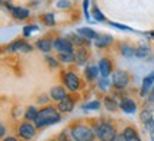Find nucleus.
I'll use <instances>...</instances> for the list:
<instances>
[{
  "label": "nucleus",
  "instance_id": "f257e3e1",
  "mask_svg": "<svg viewBox=\"0 0 154 141\" xmlns=\"http://www.w3.org/2000/svg\"><path fill=\"white\" fill-rule=\"evenodd\" d=\"M61 121V113L59 111L57 106H49L46 104L44 107L40 109L37 117L34 120V124L37 125V128H44V127H50V125L59 124Z\"/></svg>",
  "mask_w": 154,
  "mask_h": 141
},
{
  "label": "nucleus",
  "instance_id": "f03ea898",
  "mask_svg": "<svg viewBox=\"0 0 154 141\" xmlns=\"http://www.w3.org/2000/svg\"><path fill=\"white\" fill-rule=\"evenodd\" d=\"M69 131H70V138L76 141H93L97 137L94 133V128H91L87 124H82V123L73 124Z\"/></svg>",
  "mask_w": 154,
  "mask_h": 141
},
{
  "label": "nucleus",
  "instance_id": "7ed1b4c3",
  "mask_svg": "<svg viewBox=\"0 0 154 141\" xmlns=\"http://www.w3.org/2000/svg\"><path fill=\"white\" fill-rule=\"evenodd\" d=\"M94 133H96L97 138L103 141H113L117 137L116 125L111 121H99L94 125Z\"/></svg>",
  "mask_w": 154,
  "mask_h": 141
},
{
  "label": "nucleus",
  "instance_id": "20e7f679",
  "mask_svg": "<svg viewBox=\"0 0 154 141\" xmlns=\"http://www.w3.org/2000/svg\"><path fill=\"white\" fill-rule=\"evenodd\" d=\"M61 83H63V86L66 87L70 93H77L83 87L82 78L77 76L74 71H70V70L63 71V74H61Z\"/></svg>",
  "mask_w": 154,
  "mask_h": 141
},
{
  "label": "nucleus",
  "instance_id": "39448f33",
  "mask_svg": "<svg viewBox=\"0 0 154 141\" xmlns=\"http://www.w3.org/2000/svg\"><path fill=\"white\" fill-rule=\"evenodd\" d=\"M37 125L34 124V121H29V120H24L20 124L17 125V136L22 140H33L36 137V133H37Z\"/></svg>",
  "mask_w": 154,
  "mask_h": 141
},
{
  "label": "nucleus",
  "instance_id": "423d86ee",
  "mask_svg": "<svg viewBox=\"0 0 154 141\" xmlns=\"http://www.w3.org/2000/svg\"><path fill=\"white\" fill-rule=\"evenodd\" d=\"M111 84L116 90H126L130 84V74L126 70H116L111 74Z\"/></svg>",
  "mask_w": 154,
  "mask_h": 141
},
{
  "label": "nucleus",
  "instance_id": "0eeeda50",
  "mask_svg": "<svg viewBox=\"0 0 154 141\" xmlns=\"http://www.w3.org/2000/svg\"><path fill=\"white\" fill-rule=\"evenodd\" d=\"M33 50V44L27 43L26 40H14V41H11L10 44H7L6 46V51L7 53H17V51H23V53H29V51H32Z\"/></svg>",
  "mask_w": 154,
  "mask_h": 141
},
{
  "label": "nucleus",
  "instance_id": "6e6552de",
  "mask_svg": "<svg viewBox=\"0 0 154 141\" xmlns=\"http://www.w3.org/2000/svg\"><path fill=\"white\" fill-rule=\"evenodd\" d=\"M54 50L57 53H74V43L69 37H56Z\"/></svg>",
  "mask_w": 154,
  "mask_h": 141
},
{
  "label": "nucleus",
  "instance_id": "1a4fd4ad",
  "mask_svg": "<svg viewBox=\"0 0 154 141\" xmlns=\"http://www.w3.org/2000/svg\"><path fill=\"white\" fill-rule=\"evenodd\" d=\"M137 107L138 106L134 98H131V97H121L120 98V110L124 114H128V115L136 114L137 113Z\"/></svg>",
  "mask_w": 154,
  "mask_h": 141
},
{
  "label": "nucleus",
  "instance_id": "9d476101",
  "mask_svg": "<svg viewBox=\"0 0 154 141\" xmlns=\"http://www.w3.org/2000/svg\"><path fill=\"white\" fill-rule=\"evenodd\" d=\"M90 53L87 50V46H83V47H77V50H74V63L79 67H84L87 64Z\"/></svg>",
  "mask_w": 154,
  "mask_h": 141
},
{
  "label": "nucleus",
  "instance_id": "9b49d317",
  "mask_svg": "<svg viewBox=\"0 0 154 141\" xmlns=\"http://www.w3.org/2000/svg\"><path fill=\"white\" fill-rule=\"evenodd\" d=\"M74 107H76V101H74V98H73L72 96H69V94H67L61 101L57 103V109H59V111H60L61 114L72 113L73 110H74Z\"/></svg>",
  "mask_w": 154,
  "mask_h": 141
},
{
  "label": "nucleus",
  "instance_id": "f8f14e48",
  "mask_svg": "<svg viewBox=\"0 0 154 141\" xmlns=\"http://www.w3.org/2000/svg\"><path fill=\"white\" fill-rule=\"evenodd\" d=\"M99 70H100V76L103 77H110L113 74V61L109 57H101L99 60Z\"/></svg>",
  "mask_w": 154,
  "mask_h": 141
},
{
  "label": "nucleus",
  "instance_id": "ddd939ff",
  "mask_svg": "<svg viewBox=\"0 0 154 141\" xmlns=\"http://www.w3.org/2000/svg\"><path fill=\"white\" fill-rule=\"evenodd\" d=\"M154 86V71L149 73L147 76H144L143 83H141V88H140V97H147L149 96L150 90Z\"/></svg>",
  "mask_w": 154,
  "mask_h": 141
},
{
  "label": "nucleus",
  "instance_id": "4468645a",
  "mask_svg": "<svg viewBox=\"0 0 154 141\" xmlns=\"http://www.w3.org/2000/svg\"><path fill=\"white\" fill-rule=\"evenodd\" d=\"M67 91H69V90H67L64 86H54L50 88L49 96H50V98H51V101L59 103V101H61V100L67 96Z\"/></svg>",
  "mask_w": 154,
  "mask_h": 141
},
{
  "label": "nucleus",
  "instance_id": "2eb2a0df",
  "mask_svg": "<svg viewBox=\"0 0 154 141\" xmlns=\"http://www.w3.org/2000/svg\"><path fill=\"white\" fill-rule=\"evenodd\" d=\"M34 47L43 53H50L51 50L54 49V40H51L49 37H43V38H38L37 41L34 43Z\"/></svg>",
  "mask_w": 154,
  "mask_h": 141
},
{
  "label": "nucleus",
  "instance_id": "dca6fc26",
  "mask_svg": "<svg viewBox=\"0 0 154 141\" xmlns=\"http://www.w3.org/2000/svg\"><path fill=\"white\" fill-rule=\"evenodd\" d=\"M99 74H100L99 66H94V64L84 66V78H86L88 83L96 81V80L99 78Z\"/></svg>",
  "mask_w": 154,
  "mask_h": 141
},
{
  "label": "nucleus",
  "instance_id": "f3484780",
  "mask_svg": "<svg viewBox=\"0 0 154 141\" xmlns=\"http://www.w3.org/2000/svg\"><path fill=\"white\" fill-rule=\"evenodd\" d=\"M120 136L124 141H140L141 140V137H140V134L137 133L136 127H133V125H127Z\"/></svg>",
  "mask_w": 154,
  "mask_h": 141
},
{
  "label": "nucleus",
  "instance_id": "a211bd4d",
  "mask_svg": "<svg viewBox=\"0 0 154 141\" xmlns=\"http://www.w3.org/2000/svg\"><path fill=\"white\" fill-rule=\"evenodd\" d=\"M113 41H114V38H113L111 34H99L94 38V46L97 49H106L110 44H113Z\"/></svg>",
  "mask_w": 154,
  "mask_h": 141
},
{
  "label": "nucleus",
  "instance_id": "6ab92c4d",
  "mask_svg": "<svg viewBox=\"0 0 154 141\" xmlns=\"http://www.w3.org/2000/svg\"><path fill=\"white\" fill-rule=\"evenodd\" d=\"M103 106L106 107L107 111L114 113L117 110H120V100H117L116 96H106L104 100H103Z\"/></svg>",
  "mask_w": 154,
  "mask_h": 141
},
{
  "label": "nucleus",
  "instance_id": "aec40b11",
  "mask_svg": "<svg viewBox=\"0 0 154 141\" xmlns=\"http://www.w3.org/2000/svg\"><path fill=\"white\" fill-rule=\"evenodd\" d=\"M10 13L16 20H20V22L30 17V10L26 9V7H23V6H14V7L10 10Z\"/></svg>",
  "mask_w": 154,
  "mask_h": 141
},
{
  "label": "nucleus",
  "instance_id": "412c9836",
  "mask_svg": "<svg viewBox=\"0 0 154 141\" xmlns=\"http://www.w3.org/2000/svg\"><path fill=\"white\" fill-rule=\"evenodd\" d=\"M67 37L72 40L73 43H74V46L76 47H83V46H88V44L91 43V40H88V38L83 37L82 34H79V33H72V34H69Z\"/></svg>",
  "mask_w": 154,
  "mask_h": 141
},
{
  "label": "nucleus",
  "instance_id": "4be33fe9",
  "mask_svg": "<svg viewBox=\"0 0 154 141\" xmlns=\"http://www.w3.org/2000/svg\"><path fill=\"white\" fill-rule=\"evenodd\" d=\"M119 51H120V54L123 57H126V59H130V57H136V47H133L131 44L128 43H120L119 44Z\"/></svg>",
  "mask_w": 154,
  "mask_h": 141
},
{
  "label": "nucleus",
  "instance_id": "5701e85b",
  "mask_svg": "<svg viewBox=\"0 0 154 141\" xmlns=\"http://www.w3.org/2000/svg\"><path fill=\"white\" fill-rule=\"evenodd\" d=\"M77 33L82 34L83 37L88 38V40H94V38L99 36V33L96 32V30H93L91 27H79L77 29Z\"/></svg>",
  "mask_w": 154,
  "mask_h": 141
},
{
  "label": "nucleus",
  "instance_id": "b1692460",
  "mask_svg": "<svg viewBox=\"0 0 154 141\" xmlns=\"http://www.w3.org/2000/svg\"><path fill=\"white\" fill-rule=\"evenodd\" d=\"M40 110L36 107V106H29V107H26V110H24V113H23V117H24V120H29V121H34L36 120V117H37V114Z\"/></svg>",
  "mask_w": 154,
  "mask_h": 141
},
{
  "label": "nucleus",
  "instance_id": "393cba45",
  "mask_svg": "<svg viewBox=\"0 0 154 141\" xmlns=\"http://www.w3.org/2000/svg\"><path fill=\"white\" fill-rule=\"evenodd\" d=\"M151 120H154V110L144 107L143 111L140 113V121H141L143 124H146V123H149Z\"/></svg>",
  "mask_w": 154,
  "mask_h": 141
},
{
  "label": "nucleus",
  "instance_id": "a878e982",
  "mask_svg": "<svg viewBox=\"0 0 154 141\" xmlns=\"http://www.w3.org/2000/svg\"><path fill=\"white\" fill-rule=\"evenodd\" d=\"M101 109V101L100 100H91L88 103L83 104V110H87V111H97Z\"/></svg>",
  "mask_w": 154,
  "mask_h": 141
},
{
  "label": "nucleus",
  "instance_id": "bb28decb",
  "mask_svg": "<svg viewBox=\"0 0 154 141\" xmlns=\"http://www.w3.org/2000/svg\"><path fill=\"white\" fill-rule=\"evenodd\" d=\"M150 51H151V50H150L149 46L141 44L140 47H137V49H136V57H137V59H146V57H149Z\"/></svg>",
  "mask_w": 154,
  "mask_h": 141
},
{
  "label": "nucleus",
  "instance_id": "cd10ccee",
  "mask_svg": "<svg viewBox=\"0 0 154 141\" xmlns=\"http://www.w3.org/2000/svg\"><path fill=\"white\" fill-rule=\"evenodd\" d=\"M57 57L63 64L74 63V53H57Z\"/></svg>",
  "mask_w": 154,
  "mask_h": 141
},
{
  "label": "nucleus",
  "instance_id": "c85d7f7f",
  "mask_svg": "<svg viewBox=\"0 0 154 141\" xmlns=\"http://www.w3.org/2000/svg\"><path fill=\"white\" fill-rule=\"evenodd\" d=\"M42 22H43V24H46V26L53 27L56 24V16L53 13H44L43 16H42Z\"/></svg>",
  "mask_w": 154,
  "mask_h": 141
},
{
  "label": "nucleus",
  "instance_id": "c756f323",
  "mask_svg": "<svg viewBox=\"0 0 154 141\" xmlns=\"http://www.w3.org/2000/svg\"><path fill=\"white\" fill-rule=\"evenodd\" d=\"M44 60H46V63L49 64L50 69H59V66H60V60H59V57H54V56H50L47 54L46 57H44Z\"/></svg>",
  "mask_w": 154,
  "mask_h": 141
},
{
  "label": "nucleus",
  "instance_id": "7c9ffc66",
  "mask_svg": "<svg viewBox=\"0 0 154 141\" xmlns=\"http://www.w3.org/2000/svg\"><path fill=\"white\" fill-rule=\"evenodd\" d=\"M99 88L100 90H103V91H107L109 88H110L113 84H111V81H110V78L109 77H103V76H100V78H99Z\"/></svg>",
  "mask_w": 154,
  "mask_h": 141
},
{
  "label": "nucleus",
  "instance_id": "2f4dec72",
  "mask_svg": "<svg viewBox=\"0 0 154 141\" xmlns=\"http://www.w3.org/2000/svg\"><path fill=\"white\" fill-rule=\"evenodd\" d=\"M91 16L94 17V20H96V22H100V23H101V22H106L104 13L100 10L97 6H94L93 9H91Z\"/></svg>",
  "mask_w": 154,
  "mask_h": 141
},
{
  "label": "nucleus",
  "instance_id": "473e14b6",
  "mask_svg": "<svg viewBox=\"0 0 154 141\" xmlns=\"http://www.w3.org/2000/svg\"><path fill=\"white\" fill-rule=\"evenodd\" d=\"M40 27H38L37 24H26L24 27H23V36L24 37H30L34 32H38Z\"/></svg>",
  "mask_w": 154,
  "mask_h": 141
},
{
  "label": "nucleus",
  "instance_id": "72a5a7b5",
  "mask_svg": "<svg viewBox=\"0 0 154 141\" xmlns=\"http://www.w3.org/2000/svg\"><path fill=\"white\" fill-rule=\"evenodd\" d=\"M56 7L57 9H60V10H69V9H72L73 5L70 0H57V3H56Z\"/></svg>",
  "mask_w": 154,
  "mask_h": 141
},
{
  "label": "nucleus",
  "instance_id": "f704fd0d",
  "mask_svg": "<svg viewBox=\"0 0 154 141\" xmlns=\"http://www.w3.org/2000/svg\"><path fill=\"white\" fill-rule=\"evenodd\" d=\"M144 127H146V130H147V133H149L150 140L154 141V120H151V121H149V123H146Z\"/></svg>",
  "mask_w": 154,
  "mask_h": 141
},
{
  "label": "nucleus",
  "instance_id": "c9c22d12",
  "mask_svg": "<svg viewBox=\"0 0 154 141\" xmlns=\"http://www.w3.org/2000/svg\"><path fill=\"white\" fill-rule=\"evenodd\" d=\"M88 7H90V0H83V13H84L86 20H90V17H91V13L88 10Z\"/></svg>",
  "mask_w": 154,
  "mask_h": 141
},
{
  "label": "nucleus",
  "instance_id": "e433bc0d",
  "mask_svg": "<svg viewBox=\"0 0 154 141\" xmlns=\"http://www.w3.org/2000/svg\"><path fill=\"white\" fill-rule=\"evenodd\" d=\"M109 24H110V26H113V27H116V29H119V30H124V32H134L131 27H128V26H126V24H121V23L109 22Z\"/></svg>",
  "mask_w": 154,
  "mask_h": 141
},
{
  "label": "nucleus",
  "instance_id": "4c0bfd02",
  "mask_svg": "<svg viewBox=\"0 0 154 141\" xmlns=\"http://www.w3.org/2000/svg\"><path fill=\"white\" fill-rule=\"evenodd\" d=\"M49 100H51L50 96H47V94H42V96L37 98V104H43V106H46V104L49 103Z\"/></svg>",
  "mask_w": 154,
  "mask_h": 141
},
{
  "label": "nucleus",
  "instance_id": "58836bf2",
  "mask_svg": "<svg viewBox=\"0 0 154 141\" xmlns=\"http://www.w3.org/2000/svg\"><path fill=\"white\" fill-rule=\"evenodd\" d=\"M0 136H2V137H6V125L5 124L0 125Z\"/></svg>",
  "mask_w": 154,
  "mask_h": 141
},
{
  "label": "nucleus",
  "instance_id": "ea45409f",
  "mask_svg": "<svg viewBox=\"0 0 154 141\" xmlns=\"http://www.w3.org/2000/svg\"><path fill=\"white\" fill-rule=\"evenodd\" d=\"M3 141H17L16 137H3Z\"/></svg>",
  "mask_w": 154,
  "mask_h": 141
}]
</instances>
